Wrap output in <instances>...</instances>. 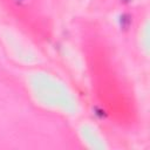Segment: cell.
<instances>
[{
	"mask_svg": "<svg viewBox=\"0 0 150 150\" xmlns=\"http://www.w3.org/2000/svg\"><path fill=\"white\" fill-rule=\"evenodd\" d=\"M120 22H121V27L124 28V29H127V28L129 27L130 22H131V18H130V15H129V14H123V15H121V18H120Z\"/></svg>",
	"mask_w": 150,
	"mask_h": 150,
	"instance_id": "1",
	"label": "cell"
},
{
	"mask_svg": "<svg viewBox=\"0 0 150 150\" xmlns=\"http://www.w3.org/2000/svg\"><path fill=\"white\" fill-rule=\"evenodd\" d=\"M123 2H128V1H130V0H122Z\"/></svg>",
	"mask_w": 150,
	"mask_h": 150,
	"instance_id": "2",
	"label": "cell"
}]
</instances>
